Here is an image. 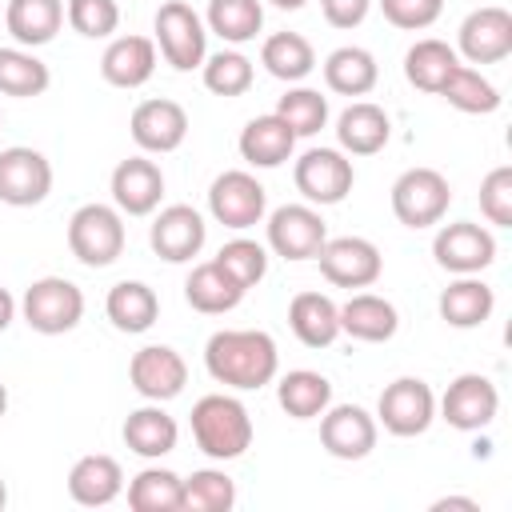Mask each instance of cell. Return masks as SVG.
<instances>
[{
  "label": "cell",
  "mask_w": 512,
  "mask_h": 512,
  "mask_svg": "<svg viewBox=\"0 0 512 512\" xmlns=\"http://www.w3.org/2000/svg\"><path fill=\"white\" fill-rule=\"evenodd\" d=\"M204 368L224 388L256 392L276 380L280 348L264 328H220L204 344Z\"/></svg>",
  "instance_id": "6da1fadb"
},
{
  "label": "cell",
  "mask_w": 512,
  "mask_h": 512,
  "mask_svg": "<svg viewBox=\"0 0 512 512\" xmlns=\"http://www.w3.org/2000/svg\"><path fill=\"white\" fill-rule=\"evenodd\" d=\"M192 440L212 460H236L252 444V416L228 392H208L192 404Z\"/></svg>",
  "instance_id": "7a4b0ae2"
},
{
  "label": "cell",
  "mask_w": 512,
  "mask_h": 512,
  "mask_svg": "<svg viewBox=\"0 0 512 512\" xmlns=\"http://www.w3.org/2000/svg\"><path fill=\"white\" fill-rule=\"evenodd\" d=\"M124 212L112 204H80L68 220V248L88 268H108L124 252Z\"/></svg>",
  "instance_id": "3957f363"
},
{
  "label": "cell",
  "mask_w": 512,
  "mask_h": 512,
  "mask_svg": "<svg viewBox=\"0 0 512 512\" xmlns=\"http://www.w3.org/2000/svg\"><path fill=\"white\" fill-rule=\"evenodd\" d=\"M24 324L40 336H64L84 320V292L64 276H40L24 288L20 300Z\"/></svg>",
  "instance_id": "277c9868"
},
{
  "label": "cell",
  "mask_w": 512,
  "mask_h": 512,
  "mask_svg": "<svg viewBox=\"0 0 512 512\" xmlns=\"http://www.w3.org/2000/svg\"><path fill=\"white\" fill-rule=\"evenodd\" d=\"M156 44H160V56L176 68V72H192L204 64L208 56V28L200 20V12L184 0H164L156 8Z\"/></svg>",
  "instance_id": "5b68a950"
},
{
  "label": "cell",
  "mask_w": 512,
  "mask_h": 512,
  "mask_svg": "<svg viewBox=\"0 0 512 512\" xmlns=\"http://www.w3.org/2000/svg\"><path fill=\"white\" fill-rule=\"evenodd\" d=\"M452 188L448 176L436 168H408L392 184V212L404 228H432L448 216Z\"/></svg>",
  "instance_id": "8992f818"
},
{
  "label": "cell",
  "mask_w": 512,
  "mask_h": 512,
  "mask_svg": "<svg viewBox=\"0 0 512 512\" xmlns=\"http://www.w3.org/2000/svg\"><path fill=\"white\" fill-rule=\"evenodd\" d=\"M208 212L216 224L232 228V232H244V228H256L268 212V192L264 184L244 172V168H232V172H220L208 188Z\"/></svg>",
  "instance_id": "52a82bcc"
},
{
  "label": "cell",
  "mask_w": 512,
  "mask_h": 512,
  "mask_svg": "<svg viewBox=\"0 0 512 512\" xmlns=\"http://www.w3.org/2000/svg\"><path fill=\"white\" fill-rule=\"evenodd\" d=\"M292 180H296V192L308 200V204H340L352 184H356V168H352V156H344L340 148H308L296 168H292Z\"/></svg>",
  "instance_id": "ba28073f"
},
{
  "label": "cell",
  "mask_w": 512,
  "mask_h": 512,
  "mask_svg": "<svg viewBox=\"0 0 512 512\" xmlns=\"http://www.w3.org/2000/svg\"><path fill=\"white\" fill-rule=\"evenodd\" d=\"M436 420V392L420 376H400L380 392L376 424L392 436H420Z\"/></svg>",
  "instance_id": "9c48e42d"
},
{
  "label": "cell",
  "mask_w": 512,
  "mask_h": 512,
  "mask_svg": "<svg viewBox=\"0 0 512 512\" xmlns=\"http://www.w3.org/2000/svg\"><path fill=\"white\" fill-rule=\"evenodd\" d=\"M432 256L452 276H476L496 260V236L476 220L440 224V232L432 240Z\"/></svg>",
  "instance_id": "30bf717a"
},
{
  "label": "cell",
  "mask_w": 512,
  "mask_h": 512,
  "mask_svg": "<svg viewBox=\"0 0 512 512\" xmlns=\"http://www.w3.org/2000/svg\"><path fill=\"white\" fill-rule=\"evenodd\" d=\"M316 260H320L324 280L336 288H372L384 272L380 248L364 236H332V240H324Z\"/></svg>",
  "instance_id": "8fae6325"
},
{
  "label": "cell",
  "mask_w": 512,
  "mask_h": 512,
  "mask_svg": "<svg viewBox=\"0 0 512 512\" xmlns=\"http://www.w3.org/2000/svg\"><path fill=\"white\" fill-rule=\"evenodd\" d=\"M328 240V224L312 204H280L268 216V248L284 260H316Z\"/></svg>",
  "instance_id": "7c38bea8"
},
{
  "label": "cell",
  "mask_w": 512,
  "mask_h": 512,
  "mask_svg": "<svg viewBox=\"0 0 512 512\" xmlns=\"http://www.w3.org/2000/svg\"><path fill=\"white\" fill-rule=\"evenodd\" d=\"M456 56L468 64H500L512 56V12L500 4H484L464 16L456 32Z\"/></svg>",
  "instance_id": "4fadbf2b"
},
{
  "label": "cell",
  "mask_w": 512,
  "mask_h": 512,
  "mask_svg": "<svg viewBox=\"0 0 512 512\" xmlns=\"http://www.w3.org/2000/svg\"><path fill=\"white\" fill-rule=\"evenodd\" d=\"M376 416L360 404H328L320 412V444L336 460H364L376 448Z\"/></svg>",
  "instance_id": "5bb4252c"
},
{
  "label": "cell",
  "mask_w": 512,
  "mask_h": 512,
  "mask_svg": "<svg viewBox=\"0 0 512 512\" xmlns=\"http://www.w3.org/2000/svg\"><path fill=\"white\" fill-rule=\"evenodd\" d=\"M52 192V164L44 152L12 144L0 152V200L12 208H32Z\"/></svg>",
  "instance_id": "9a60e30c"
},
{
  "label": "cell",
  "mask_w": 512,
  "mask_h": 512,
  "mask_svg": "<svg viewBox=\"0 0 512 512\" xmlns=\"http://www.w3.org/2000/svg\"><path fill=\"white\" fill-rule=\"evenodd\" d=\"M128 380H132V388H136L144 400L164 404V400H172V396L184 392V384H188V364H184V356H180L172 344H144V348L132 352V360H128Z\"/></svg>",
  "instance_id": "2e32d148"
},
{
  "label": "cell",
  "mask_w": 512,
  "mask_h": 512,
  "mask_svg": "<svg viewBox=\"0 0 512 512\" xmlns=\"http://www.w3.org/2000/svg\"><path fill=\"white\" fill-rule=\"evenodd\" d=\"M440 416L452 424V428H460V432H480V428H488L492 420H496V412H500V392H496V384L488 380V376H480V372H464V376H456L452 384H448V392L440 396Z\"/></svg>",
  "instance_id": "e0dca14e"
},
{
  "label": "cell",
  "mask_w": 512,
  "mask_h": 512,
  "mask_svg": "<svg viewBox=\"0 0 512 512\" xmlns=\"http://www.w3.org/2000/svg\"><path fill=\"white\" fill-rule=\"evenodd\" d=\"M204 240H208V224H204V216L192 204H168V208H160L156 220H152V228H148L152 252L160 260H168V264H184V260L200 256Z\"/></svg>",
  "instance_id": "ac0fdd59"
},
{
  "label": "cell",
  "mask_w": 512,
  "mask_h": 512,
  "mask_svg": "<svg viewBox=\"0 0 512 512\" xmlns=\"http://www.w3.org/2000/svg\"><path fill=\"white\" fill-rule=\"evenodd\" d=\"M128 132L136 140L140 152H152V156H164V152H176L188 136V112L176 104V100H140L132 108V120H128Z\"/></svg>",
  "instance_id": "d6986e66"
},
{
  "label": "cell",
  "mask_w": 512,
  "mask_h": 512,
  "mask_svg": "<svg viewBox=\"0 0 512 512\" xmlns=\"http://www.w3.org/2000/svg\"><path fill=\"white\" fill-rule=\"evenodd\" d=\"M164 200V172L148 156H128L112 168V204L124 216H152Z\"/></svg>",
  "instance_id": "ffe728a7"
},
{
  "label": "cell",
  "mask_w": 512,
  "mask_h": 512,
  "mask_svg": "<svg viewBox=\"0 0 512 512\" xmlns=\"http://www.w3.org/2000/svg\"><path fill=\"white\" fill-rule=\"evenodd\" d=\"M388 136H392V120L372 100H352L336 120V140L344 156H372L388 144Z\"/></svg>",
  "instance_id": "44dd1931"
},
{
  "label": "cell",
  "mask_w": 512,
  "mask_h": 512,
  "mask_svg": "<svg viewBox=\"0 0 512 512\" xmlns=\"http://www.w3.org/2000/svg\"><path fill=\"white\" fill-rule=\"evenodd\" d=\"M156 72V40L148 36H116L100 56V76L112 88H140Z\"/></svg>",
  "instance_id": "7402d4cb"
},
{
  "label": "cell",
  "mask_w": 512,
  "mask_h": 512,
  "mask_svg": "<svg viewBox=\"0 0 512 512\" xmlns=\"http://www.w3.org/2000/svg\"><path fill=\"white\" fill-rule=\"evenodd\" d=\"M400 328V316H396V304L376 296V292H352L344 304H340V332H348L352 340H364V344H384L392 340Z\"/></svg>",
  "instance_id": "603a6c76"
},
{
  "label": "cell",
  "mask_w": 512,
  "mask_h": 512,
  "mask_svg": "<svg viewBox=\"0 0 512 512\" xmlns=\"http://www.w3.org/2000/svg\"><path fill=\"white\" fill-rule=\"evenodd\" d=\"M236 148H240V156H244L252 168H280L284 160H292L296 136H292V128H288L276 112H264V116H252V120L240 128Z\"/></svg>",
  "instance_id": "cb8c5ba5"
},
{
  "label": "cell",
  "mask_w": 512,
  "mask_h": 512,
  "mask_svg": "<svg viewBox=\"0 0 512 512\" xmlns=\"http://www.w3.org/2000/svg\"><path fill=\"white\" fill-rule=\"evenodd\" d=\"M288 328L304 348H328L340 336V304L324 292H296L288 304Z\"/></svg>",
  "instance_id": "d4e9b609"
},
{
  "label": "cell",
  "mask_w": 512,
  "mask_h": 512,
  "mask_svg": "<svg viewBox=\"0 0 512 512\" xmlns=\"http://www.w3.org/2000/svg\"><path fill=\"white\" fill-rule=\"evenodd\" d=\"M124 492V472L112 456L104 452H92V456H80L68 472V496L84 508H104L112 504L116 496Z\"/></svg>",
  "instance_id": "484cf974"
},
{
  "label": "cell",
  "mask_w": 512,
  "mask_h": 512,
  "mask_svg": "<svg viewBox=\"0 0 512 512\" xmlns=\"http://www.w3.org/2000/svg\"><path fill=\"white\" fill-rule=\"evenodd\" d=\"M104 312L112 320V328L136 336V332H148L160 316V296L144 284V280H120L108 288L104 296Z\"/></svg>",
  "instance_id": "4316f807"
},
{
  "label": "cell",
  "mask_w": 512,
  "mask_h": 512,
  "mask_svg": "<svg viewBox=\"0 0 512 512\" xmlns=\"http://www.w3.org/2000/svg\"><path fill=\"white\" fill-rule=\"evenodd\" d=\"M176 440H180V428L156 400H148L144 408L128 412V420H124V444L144 460L168 456L176 448Z\"/></svg>",
  "instance_id": "83f0119b"
},
{
  "label": "cell",
  "mask_w": 512,
  "mask_h": 512,
  "mask_svg": "<svg viewBox=\"0 0 512 512\" xmlns=\"http://www.w3.org/2000/svg\"><path fill=\"white\" fill-rule=\"evenodd\" d=\"M184 300H188L196 312H204V316H224V312H232V308L244 300V288H240L216 260H204V264H196V268L188 272V280H184Z\"/></svg>",
  "instance_id": "f1b7e54d"
},
{
  "label": "cell",
  "mask_w": 512,
  "mask_h": 512,
  "mask_svg": "<svg viewBox=\"0 0 512 512\" xmlns=\"http://www.w3.org/2000/svg\"><path fill=\"white\" fill-rule=\"evenodd\" d=\"M436 308H440V320L452 324V328H480L496 308V292L480 276H456L440 292Z\"/></svg>",
  "instance_id": "f546056e"
},
{
  "label": "cell",
  "mask_w": 512,
  "mask_h": 512,
  "mask_svg": "<svg viewBox=\"0 0 512 512\" xmlns=\"http://www.w3.org/2000/svg\"><path fill=\"white\" fill-rule=\"evenodd\" d=\"M4 24L20 48H40L60 32L64 0H8Z\"/></svg>",
  "instance_id": "4dcf8cb0"
},
{
  "label": "cell",
  "mask_w": 512,
  "mask_h": 512,
  "mask_svg": "<svg viewBox=\"0 0 512 512\" xmlns=\"http://www.w3.org/2000/svg\"><path fill=\"white\" fill-rule=\"evenodd\" d=\"M380 80V64L368 48H356V44H344L336 52H328L324 60V84L340 96H368Z\"/></svg>",
  "instance_id": "1f68e13d"
},
{
  "label": "cell",
  "mask_w": 512,
  "mask_h": 512,
  "mask_svg": "<svg viewBox=\"0 0 512 512\" xmlns=\"http://www.w3.org/2000/svg\"><path fill=\"white\" fill-rule=\"evenodd\" d=\"M276 400L292 420H316L332 404V380L312 368H292L276 384Z\"/></svg>",
  "instance_id": "d6a6232c"
},
{
  "label": "cell",
  "mask_w": 512,
  "mask_h": 512,
  "mask_svg": "<svg viewBox=\"0 0 512 512\" xmlns=\"http://www.w3.org/2000/svg\"><path fill=\"white\" fill-rule=\"evenodd\" d=\"M132 512H184V476L172 468H140L128 480Z\"/></svg>",
  "instance_id": "836d02e7"
},
{
  "label": "cell",
  "mask_w": 512,
  "mask_h": 512,
  "mask_svg": "<svg viewBox=\"0 0 512 512\" xmlns=\"http://www.w3.org/2000/svg\"><path fill=\"white\" fill-rule=\"evenodd\" d=\"M260 64L268 68V76H276L284 84H296L316 68V48L300 32H272L260 44Z\"/></svg>",
  "instance_id": "e575fe53"
},
{
  "label": "cell",
  "mask_w": 512,
  "mask_h": 512,
  "mask_svg": "<svg viewBox=\"0 0 512 512\" xmlns=\"http://www.w3.org/2000/svg\"><path fill=\"white\" fill-rule=\"evenodd\" d=\"M460 64V56H456V48L452 44H444V40H416L408 52H404V76H408V84L412 88H420V92H440L444 88V80L452 76V68Z\"/></svg>",
  "instance_id": "d590c367"
},
{
  "label": "cell",
  "mask_w": 512,
  "mask_h": 512,
  "mask_svg": "<svg viewBox=\"0 0 512 512\" xmlns=\"http://www.w3.org/2000/svg\"><path fill=\"white\" fill-rule=\"evenodd\" d=\"M436 96H444L456 112H468V116H488L500 108V88L480 68H468V64H456Z\"/></svg>",
  "instance_id": "8d00e7d4"
},
{
  "label": "cell",
  "mask_w": 512,
  "mask_h": 512,
  "mask_svg": "<svg viewBox=\"0 0 512 512\" xmlns=\"http://www.w3.org/2000/svg\"><path fill=\"white\" fill-rule=\"evenodd\" d=\"M204 28L216 32L224 44H248L264 28V8L260 0H208Z\"/></svg>",
  "instance_id": "74e56055"
},
{
  "label": "cell",
  "mask_w": 512,
  "mask_h": 512,
  "mask_svg": "<svg viewBox=\"0 0 512 512\" xmlns=\"http://www.w3.org/2000/svg\"><path fill=\"white\" fill-rule=\"evenodd\" d=\"M48 84H52V72L32 48H20V44L0 48V96L28 100V96L48 92Z\"/></svg>",
  "instance_id": "f35d334b"
},
{
  "label": "cell",
  "mask_w": 512,
  "mask_h": 512,
  "mask_svg": "<svg viewBox=\"0 0 512 512\" xmlns=\"http://www.w3.org/2000/svg\"><path fill=\"white\" fill-rule=\"evenodd\" d=\"M200 68H204V88L216 92V96H244L252 88V80H256L252 60L244 52H236V48H224L216 56H204Z\"/></svg>",
  "instance_id": "ab89813d"
},
{
  "label": "cell",
  "mask_w": 512,
  "mask_h": 512,
  "mask_svg": "<svg viewBox=\"0 0 512 512\" xmlns=\"http://www.w3.org/2000/svg\"><path fill=\"white\" fill-rule=\"evenodd\" d=\"M276 116L292 128V136H316L328 124V96H320L316 88H288L276 104Z\"/></svg>",
  "instance_id": "60d3db41"
},
{
  "label": "cell",
  "mask_w": 512,
  "mask_h": 512,
  "mask_svg": "<svg viewBox=\"0 0 512 512\" xmlns=\"http://www.w3.org/2000/svg\"><path fill=\"white\" fill-rule=\"evenodd\" d=\"M236 504V484L220 468H200L184 480V508L188 512H228Z\"/></svg>",
  "instance_id": "b9f144b4"
},
{
  "label": "cell",
  "mask_w": 512,
  "mask_h": 512,
  "mask_svg": "<svg viewBox=\"0 0 512 512\" xmlns=\"http://www.w3.org/2000/svg\"><path fill=\"white\" fill-rule=\"evenodd\" d=\"M244 292L248 288H256L260 280H264V272H268V248L264 244H256V240H248V236H236V240H228L216 256H212Z\"/></svg>",
  "instance_id": "7bdbcfd3"
},
{
  "label": "cell",
  "mask_w": 512,
  "mask_h": 512,
  "mask_svg": "<svg viewBox=\"0 0 512 512\" xmlns=\"http://www.w3.org/2000/svg\"><path fill=\"white\" fill-rule=\"evenodd\" d=\"M64 16H68L72 32H80L88 40H104L120 24V4L116 0H68Z\"/></svg>",
  "instance_id": "ee69618b"
},
{
  "label": "cell",
  "mask_w": 512,
  "mask_h": 512,
  "mask_svg": "<svg viewBox=\"0 0 512 512\" xmlns=\"http://www.w3.org/2000/svg\"><path fill=\"white\" fill-rule=\"evenodd\" d=\"M480 212L496 228H512V164H496L480 180Z\"/></svg>",
  "instance_id": "f6af8a7d"
},
{
  "label": "cell",
  "mask_w": 512,
  "mask_h": 512,
  "mask_svg": "<svg viewBox=\"0 0 512 512\" xmlns=\"http://www.w3.org/2000/svg\"><path fill=\"white\" fill-rule=\"evenodd\" d=\"M380 8H384L388 24H396L404 32H420V28L440 20L444 0H380Z\"/></svg>",
  "instance_id": "bcb514c9"
},
{
  "label": "cell",
  "mask_w": 512,
  "mask_h": 512,
  "mask_svg": "<svg viewBox=\"0 0 512 512\" xmlns=\"http://www.w3.org/2000/svg\"><path fill=\"white\" fill-rule=\"evenodd\" d=\"M372 0H320V12L332 28H356L368 16Z\"/></svg>",
  "instance_id": "7dc6e473"
},
{
  "label": "cell",
  "mask_w": 512,
  "mask_h": 512,
  "mask_svg": "<svg viewBox=\"0 0 512 512\" xmlns=\"http://www.w3.org/2000/svg\"><path fill=\"white\" fill-rule=\"evenodd\" d=\"M12 320H16V300H12L8 288H0V332H4Z\"/></svg>",
  "instance_id": "c3c4849f"
},
{
  "label": "cell",
  "mask_w": 512,
  "mask_h": 512,
  "mask_svg": "<svg viewBox=\"0 0 512 512\" xmlns=\"http://www.w3.org/2000/svg\"><path fill=\"white\" fill-rule=\"evenodd\" d=\"M432 508H468V512H476L480 504H476L472 496H444V500H436Z\"/></svg>",
  "instance_id": "681fc988"
},
{
  "label": "cell",
  "mask_w": 512,
  "mask_h": 512,
  "mask_svg": "<svg viewBox=\"0 0 512 512\" xmlns=\"http://www.w3.org/2000/svg\"><path fill=\"white\" fill-rule=\"evenodd\" d=\"M268 4H276V8H284V12H296V8H304L308 0H268Z\"/></svg>",
  "instance_id": "f907efd6"
},
{
  "label": "cell",
  "mask_w": 512,
  "mask_h": 512,
  "mask_svg": "<svg viewBox=\"0 0 512 512\" xmlns=\"http://www.w3.org/2000/svg\"><path fill=\"white\" fill-rule=\"evenodd\" d=\"M8 412V388H4V380H0V416Z\"/></svg>",
  "instance_id": "816d5d0a"
},
{
  "label": "cell",
  "mask_w": 512,
  "mask_h": 512,
  "mask_svg": "<svg viewBox=\"0 0 512 512\" xmlns=\"http://www.w3.org/2000/svg\"><path fill=\"white\" fill-rule=\"evenodd\" d=\"M8 504V484H4V476H0V508Z\"/></svg>",
  "instance_id": "f5cc1de1"
}]
</instances>
